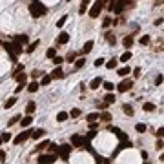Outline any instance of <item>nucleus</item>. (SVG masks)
I'll list each match as a JSON object with an SVG mask.
<instances>
[{"label": "nucleus", "instance_id": "nucleus-20", "mask_svg": "<svg viewBox=\"0 0 164 164\" xmlns=\"http://www.w3.org/2000/svg\"><path fill=\"white\" fill-rule=\"evenodd\" d=\"M38 88H40V84H38L37 80H33L31 84H29V88H27V91H31V93H35V91H37V89Z\"/></svg>", "mask_w": 164, "mask_h": 164}, {"label": "nucleus", "instance_id": "nucleus-50", "mask_svg": "<svg viewBox=\"0 0 164 164\" xmlns=\"http://www.w3.org/2000/svg\"><path fill=\"white\" fill-rule=\"evenodd\" d=\"M51 60H53V64H60V62L64 60V58H60V57H53Z\"/></svg>", "mask_w": 164, "mask_h": 164}, {"label": "nucleus", "instance_id": "nucleus-10", "mask_svg": "<svg viewBox=\"0 0 164 164\" xmlns=\"http://www.w3.org/2000/svg\"><path fill=\"white\" fill-rule=\"evenodd\" d=\"M13 42H17V44H20V46H22V44H27L29 42V37H27V35H15Z\"/></svg>", "mask_w": 164, "mask_h": 164}, {"label": "nucleus", "instance_id": "nucleus-4", "mask_svg": "<svg viewBox=\"0 0 164 164\" xmlns=\"http://www.w3.org/2000/svg\"><path fill=\"white\" fill-rule=\"evenodd\" d=\"M58 155H60L62 161H68L69 155H71V146H68V144H62V146H58Z\"/></svg>", "mask_w": 164, "mask_h": 164}, {"label": "nucleus", "instance_id": "nucleus-62", "mask_svg": "<svg viewBox=\"0 0 164 164\" xmlns=\"http://www.w3.org/2000/svg\"><path fill=\"white\" fill-rule=\"evenodd\" d=\"M146 164H148V162H146Z\"/></svg>", "mask_w": 164, "mask_h": 164}, {"label": "nucleus", "instance_id": "nucleus-11", "mask_svg": "<svg viewBox=\"0 0 164 164\" xmlns=\"http://www.w3.org/2000/svg\"><path fill=\"white\" fill-rule=\"evenodd\" d=\"M46 130H42V128H38V130H33L31 131V137L35 139V141H38V139H40V137H44V135H46Z\"/></svg>", "mask_w": 164, "mask_h": 164}, {"label": "nucleus", "instance_id": "nucleus-61", "mask_svg": "<svg viewBox=\"0 0 164 164\" xmlns=\"http://www.w3.org/2000/svg\"><path fill=\"white\" fill-rule=\"evenodd\" d=\"M0 44H2V42H0Z\"/></svg>", "mask_w": 164, "mask_h": 164}, {"label": "nucleus", "instance_id": "nucleus-9", "mask_svg": "<svg viewBox=\"0 0 164 164\" xmlns=\"http://www.w3.org/2000/svg\"><path fill=\"white\" fill-rule=\"evenodd\" d=\"M124 7H126V2H124V0H115V2H113V9H111V11H115L117 15H120L124 11Z\"/></svg>", "mask_w": 164, "mask_h": 164}, {"label": "nucleus", "instance_id": "nucleus-6", "mask_svg": "<svg viewBox=\"0 0 164 164\" xmlns=\"http://www.w3.org/2000/svg\"><path fill=\"white\" fill-rule=\"evenodd\" d=\"M131 86H133V80L128 78V80H122L120 84H118L117 89H118V93H126V91H130V89H131Z\"/></svg>", "mask_w": 164, "mask_h": 164}, {"label": "nucleus", "instance_id": "nucleus-51", "mask_svg": "<svg viewBox=\"0 0 164 164\" xmlns=\"http://www.w3.org/2000/svg\"><path fill=\"white\" fill-rule=\"evenodd\" d=\"M66 60H68V62H73V60H75V53L68 55V57H66Z\"/></svg>", "mask_w": 164, "mask_h": 164}, {"label": "nucleus", "instance_id": "nucleus-40", "mask_svg": "<svg viewBox=\"0 0 164 164\" xmlns=\"http://www.w3.org/2000/svg\"><path fill=\"white\" fill-rule=\"evenodd\" d=\"M130 58H131V53H130V51H126V53H122L120 60H122V62H128V60H130Z\"/></svg>", "mask_w": 164, "mask_h": 164}, {"label": "nucleus", "instance_id": "nucleus-18", "mask_svg": "<svg viewBox=\"0 0 164 164\" xmlns=\"http://www.w3.org/2000/svg\"><path fill=\"white\" fill-rule=\"evenodd\" d=\"M15 104H17V97H11V98H7V100H6V104H4V108H6V109H9L11 106H15Z\"/></svg>", "mask_w": 164, "mask_h": 164}, {"label": "nucleus", "instance_id": "nucleus-21", "mask_svg": "<svg viewBox=\"0 0 164 164\" xmlns=\"http://www.w3.org/2000/svg\"><path fill=\"white\" fill-rule=\"evenodd\" d=\"M122 44H124V48H126V49H130V48L133 46V38H131V37H126V38L122 40Z\"/></svg>", "mask_w": 164, "mask_h": 164}, {"label": "nucleus", "instance_id": "nucleus-14", "mask_svg": "<svg viewBox=\"0 0 164 164\" xmlns=\"http://www.w3.org/2000/svg\"><path fill=\"white\" fill-rule=\"evenodd\" d=\"M98 86H102V78L100 77H95L91 80V84H89V88H91V89H98Z\"/></svg>", "mask_w": 164, "mask_h": 164}, {"label": "nucleus", "instance_id": "nucleus-12", "mask_svg": "<svg viewBox=\"0 0 164 164\" xmlns=\"http://www.w3.org/2000/svg\"><path fill=\"white\" fill-rule=\"evenodd\" d=\"M66 42H69V35L66 31H62L58 35V38H57V44H66Z\"/></svg>", "mask_w": 164, "mask_h": 164}, {"label": "nucleus", "instance_id": "nucleus-36", "mask_svg": "<svg viewBox=\"0 0 164 164\" xmlns=\"http://www.w3.org/2000/svg\"><path fill=\"white\" fill-rule=\"evenodd\" d=\"M17 82H18V84H24V82H26V73H18V75H17Z\"/></svg>", "mask_w": 164, "mask_h": 164}, {"label": "nucleus", "instance_id": "nucleus-23", "mask_svg": "<svg viewBox=\"0 0 164 164\" xmlns=\"http://www.w3.org/2000/svg\"><path fill=\"white\" fill-rule=\"evenodd\" d=\"M104 102H108V104H113V102H115V95H113V93H111V91H109V93H108V95H106V97H104Z\"/></svg>", "mask_w": 164, "mask_h": 164}, {"label": "nucleus", "instance_id": "nucleus-59", "mask_svg": "<svg viewBox=\"0 0 164 164\" xmlns=\"http://www.w3.org/2000/svg\"><path fill=\"white\" fill-rule=\"evenodd\" d=\"M6 159V151H0V161H4Z\"/></svg>", "mask_w": 164, "mask_h": 164}, {"label": "nucleus", "instance_id": "nucleus-7", "mask_svg": "<svg viewBox=\"0 0 164 164\" xmlns=\"http://www.w3.org/2000/svg\"><path fill=\"white\" fill-rule=\"evenodd\" d=\"M86 142V139H84L82 135H71V146H75V148H82V144Z\"/></svg>", "mask_w": 164, "mask_h": 164}, {"label": "nucleus", "instance_id": "nucleus-57", "mask_svg": "<svg viewBox=\"0 0 164 164\" xmlns=\"http://www.w3.org/2000/svg\"><path fill=\"white\" fill-rule=\"evenodd\" d=\"M95 135H97V131H93V130H91V131L88 133V139H93V137H95Z\"/></svg>", "mask_w": 164, "mask_h": 164}, {"label": "nucleus", "instance_id": "nucleus-53", "mask_svg": "<svg viewBox=\"0 0 164 164\" xmlns=\"http://www.w3.org/2000/svg\"><path fill=\"white\" fill-rule=\"evenodd\" d=\"M22 89H24V84H18V86H17V88H15V91H17V93H20V91H22Z\"/></svg>", "mask_w": 164, "mask_h": 164}, {"label": "nucleus", "instance_id": "nucleus-58", "mask_svg": "<svg viewBox=\"0 0 164 164\" xmlns=\"http://www.w3.org/2000/svg\"><path fill=\"white\" fill-rule=\"evenodd\" d=\"M162 146H164L162 141H159V142H157V150H162Z\"/></svg>", "mask_w": 164, "mask_h": 164}, {"label": "nucleus", "instance_id": "nucleus-2", "mask_svg": "<svg viewBox=\"0 0 164 164\" xmlns=\"http://www.w3.org/2000/svg\"><path fill=\"white\" fill-rule=\"evenodd\" d=\"M4 48H6V51L9 53V55H20L22 53V46L20 44H17V42H9V44H4Z\"/></svg>", "mask_w": 164, "mask_h": 164}, {"label": "nucleus", "instance_id": "nucleus-39", "mask_svg": "<svg viewBox=\"0 0 164 164\" xmlns=\"http://www.w3.org/2000/svg\"><path fill=\"white\" fill-rule=\"evenodd\" d=\"M17 122H20V115H15V117L11 118V120H9V124H7V126H9V128H11V126H13V124H17Z\"/></svg>", "mask_w": 164, "mask_h": 164}, {"label": "nucleus", "instance_id": "nucleus-15", "mask_svg": "<svg viewBox=\"0 0 164 164\" xmlns=\"http://www.w3.org/2000/svg\"><path fill=\"white\" fill-rule=\"evenodd\" d=\"M93 44H95L93 40H88L86 44H84V48H82V55H88L89 51H91V49H93Z\"/></svg>", "mask_w": 164, "mask_h": 164}, {"label": "nucleus", "instance_id": "nucleus-26", "mask_svg": "<svg viewBox=\"0 0 164 164\" xmlns=\"http://www.w3.org/2000/svg\"><path fill=\"white\" fill-rule=\"evenodd\" d=\"M98 117H100L98 113H89L86 118H88V122H95V120H98Z\"/></svg>", "mask_w": 164, "mask_h": 164}, {"label": "nucleus", "instance_id": "nucleus-42", "mask_svg": "<svg viewBox=\"0 0 164 164\" xmlns=\"http://www.w3.org/2000/svg\"><path fill=\"white\" fill-rule=\"evenodd\" d=\"M48 146H49V141H42V142H40V144L37 146V150L40 151V150H44V148H48Z\"/></svg>", "mask_w": 164, "mask_h": 164}, {"label": "nucleus", "instance_id": "nucleus-34", "mask_svg": "<svg viewBox=\"0 0 164 164\" xmlns=\"http://www.w3.org/2000/svg\"><path fill=\"white\" fill-rule=\"evenodd\" d=\"M51 80H53V78L49 77V75H44V77H42V80H40V84H42V86H48V84L51 82Z\"/></svg>", "mask_w": 164, "mask_h": 164}, {"label": "nucleus", "instance_id": "nucleus-32", "mask_svg": "<svg viewBox=\"0 0 164 164\" xmlns=\"http://www.w3.org/2000/svg\"><path fill=\"white\" fill-rule=\"evenodd\" d=\"M46 57H48V58L57 57V51H55V48H49V49H48V51H46Z\"/></svg>", "mask_w": 164, "mask_h": 164}, {"label": "nucleus", "instance_id": "nucleus-17", "mask_svg": "<svg viewBox=\"0 0 164 164\" xmlns=\"http://www.w3.org/2000/svg\"><path fill=\"white\" fill-rule=\"evenodd\" d=\"M88 6H89V0H82V4H80V9H78V13L84 15L88 11Z\"/></svg>", "mask_w": 164, "mask_h": 164}, {"label": "nucleus", "instance_id": "nucleus-35", "mask_svg": "<svg viewBox=\"0 0 164 164\" xmlns=\"http://www.w3.org/2000/svg\"><path fill=\"white\" fill-rule=\"evenodd\" d=\"M128 73H131L130 68H122V69H118V75H120V77H128Z\"/></svg>", "mask_w": 164, "mask_h": 164}, {"label": "nucleus", "instance_id": "nucleus-29", "mask_svg": "<svg viewBox=\"0 0 164 164\" xmlns=\"http://www.w3.org/2000/svg\"><path fill=\"white\" fill-rule=\"evenodd\" d=\"M35 109H37V104H35V102H29L27 106H26V113H33Z\"/></svg>", "mask_w": 164, "mask_h": 164}, {"label": "nucleus", "instance_id": "nucleus-13", "mask_svg": "<svg viewBox=\"0 0 164 164\" xmlns=\"http://www.w3.org/2000/svg\"><path fill=\"white\" fill-rule=\"evenodd\" d=\"M51 78H64V71H62V68H55L53 69V73L49 75Z\"/></svg>", "mask_w": 164, "mask_h": 164}, {"label": "nucleus", "instance_id": "nucleus-38", "mask_svg": "<svg viewBox=\"0 0 164 164\" xmlns=\"http://www.w3.org/2000/svg\"><path fill=\"white\" fill-rule=\"evenodd\" d=\"M49 151H51L53 155H58V146H55V144L49 142Z\"/></svg>", "mask_w": 164, "mask_h": 164}, {"label": "nucleus", "instance_id": "nucleus-47", "mask_svg": "<svg viewBox=\"0 0 164 164\" xmlns=\"http://www.w3.org/2000/svg\"><path fill=\"white\" fill-rule=\"evenodd\" d=\"M100 118H102L104 122H108L109 118H111V115H109V113H102V115H100Z\"/></svg>", "mask_w": 164, "mask_h": 164}, {"label": "nucleus", "instance_id": "nucleus-33", "mask_svg": "<svg viewBox=\"0 0 164 164\" xmlns=\"http://www.w3.org/2000/svg\"><path fill=\"white\" fill-rule=\"evenodd\" d=\"M84 64H86V58H78V60H75V69H80Z\"/></svg>", "mask_w": 164, "mask_h": 164}, {"label": "nucleus", "instance_id": "nucleus-30", "mask_svg": "<svg viewBox=\"0 0 164 164\" xmlns=\"http://www.w3.org/2000/svg\"><path fill=\"white\" fill-rule=\"evenodd\" d=\"M142 109H144V111H153V109H155V104H151V102H146V104L142 106Z\"/></svg>", "mask_w": 164, "mask_h": 164}, {"label": "nucleus", "instance_id": "nucleus-25", "mask_svg": "<svg viewBox=\"0 0 164 164\" xmlns=\"http://www.w3.org/2000/svg\"><path fill=\"white\" fill-rule=\"evenodd\" d=\"M122 111L126 113V115H130V117L133 115V108H131V106H128V104H124V106H122Z\"/></svg>", "mask_w": 164, "mask_h": 164}, {"label": "nucleus", "instance_id": "nucleus-22", "mask_svg": "<svg viewBox=\"0 0 164 164\" xmlns=\"http://www.w3.org/2000/svg\"><path fill=\"white\" fill-rule=\"evenodd\" d=\"M38 44H40V40H35V42H31V44L27 46V49H26V51H27V53H33L35 49H37V46H38Z\"/></svg>", "mask_w": 164, "mask_h": 164}, {"label": "nucleus", "instance_id": "nucleus-19", "mask_svg": "<svg viewBox=\"0 0 164 164\" xmlns=\"http://www.w3.org/2000/svg\"><path fill=\"white\" fill-rule=\"evenodd\" d=\"M31 122H33V117H24V118H20V124H22V128H27Z\"/></svg>", "mask_w": 164, "mask_h": 164}, {"label": "nucleus", "instance_id": "nucleus-56", "mask_svg": "<svg viewBox=\"0 0 164 164\" xmlns=\"http://www.w3.org/2000/svg\"><path fill=\"white\" fill-rule=\"evenodd\" d=\"M108 106H109V104H108V102H102V104H98V108H100V109H106Z\"/></svg>", "mask_w": 164, "mask_h": 164}, {"label": "nucleus", "instance_id": "nucleus-8", "mask_svg": "<svg viewBox=\"0 0 164 164\" xmlns=\"http://www.w3.org/2000/svg\"><path fill=\"white\" fill-rule=\"evenodd\" d=\"M55 161H57V155H40L38 157V164H53Z\"/></svg>", "mask_w": 164, "mask_h": 164}, {"label": "nucleus", "instance_id": "nucleus-54", "mask_svg": "<svg viewBox=\"0 0 164 164\" xmlns=\"http://www.w3.org/2000/svg\"><path fill=\"white\" fill-rule=\"evenodd\" d=\"M162 133H164V130H162V128H159V130L155 131V135H157V137H162Z\"/></svg>", "mask_w": 164, "mask_h": 164}, {"label": "nucleus", "instance_id": "nucleus-49", "mask_svg": "<svg viewBox=\"0 0 164 164\" xmlns=\"http://www.w3.org/2000/svg\"><path fill=\"white\" fill-rule=\"evenodd\" d=\"M109 24H111V18H109V17H108V18H104V22H102V26H104V27H108V26H109Z\"/></svg>", "mask_w": 164, "mask_h": 164}, {"label": "nucleus", "instance_id": "nucleus-37", "mask_svg": "<svg viewBox=\"0 0 164 164\" xmlns=\"http://www.w3.org/2000/svg\"><path fill=\"white\" fill-rule=\"evenodd\" d=\"M142 44V46H148V44H150V37H148V35H144V37H141V40H139Z\"/></svg>", "mask_w": 164, "mask_h": 164}, {"label": "nucleus", "instance_id": "nucleus-16", "mask_svg": "<svg viewBox=\"0 0 164 164\" xmlns=\"http://www.w3.org/2000/svg\"><path fill=\"white\" fill-rule=\"evenodd\" d=\"M111 131L115 133V135H117L118 139H120V141H128V135H126V133H122V130H118V128H113Z\"/></svg>", "mask_w": 164, "mask_h": 164}, {"label": "nucleus", "instance_id": "nucleus-44", "mask_svg": "<svg viewBox=\"0 0 164 164\" xmlns=\"http://www.w3.org/2000/svg\"><path fill=\"white\" fill-rule=\"evenodd\" d=\"M66 20H68V15H64V17L60 18V20H58V22H57V26H58V27H62V26H64V24H66Z\"/></svg>", "mask_w": 164, "mask_h": 164}, {"label": "nucleus", "instance_id": "nucleus-43", "mask_svg": "<svg viewBox=\"0 0 164 164\" xmlns=\"http://www.w3.org/2000/svg\"><path fill=\"white\" fill-rule=\"evenodd\" d=\"M135 130H137L139 133H144V131H146V124H137Z\"/></svg>", "mask_w": 164, "mask_h": 164}, {"label": "nucleus", "instance_id": "nucleus-48", "mask_svg": "<svg viewBox=\"0 0 164 164\" xmlns=\"http://www.w3.org/2000/svg\"><path fill=\"white\" fill-rule=\"evenodd\" d=\"M104 62H106L104 58H97V60H95V66H97V68H98V66H104Z\"/></svg>", "mask_w": 164, "mask_h": 164}, {"label": "nucleus", "instance_id": "nucleus-31", "mask_svg": "<svg viewBox=\"0 0 164 164\" xmlns=\"http://www.w3.org/2000/svg\"><path fill=\"white\" fill-rule=\"evenodd\" d=\"M69 117H71V118L80 117V109H78V108H73V109H71V113H69Z\"/></svg>", "mask_w": 164, "mask_h": 164}, {"label": "nucleus", "instance_id": "nucleus-1", "mask_svg": "<svg viewBox=\"0 0 164 164\" xmlns=\"http://www.w3.org/2000/svg\"><path fill=\"white\" fill-rule=\"evenodd\" d=\"M29 13H31L33 18H40L44 15H48V7L44 6L40 0H33V2L29 4Z\"/></svg>", "mask_w": 164, "mask_h": 164}, {"label": "nucleus", "instance_id": "nucleus-60", "mask_svg": "<svg viewBox=\"0 0 164 164\" xmlns=\"http://www.w3.org/2000/svg\"><path fill=\"white\" fill-rule=\"evenodd\" d=\"M0 144H2V139H0Z\"/></svg>", "mask_w": 164, "mask_h": 164}, {"label": "nucleus", "instance_id": "nucleus-55", "mask_svg": "<svg viewBox=\"0 0 164 164\" xmlns=\"http://www.w3.org/2000/svg\"><path fill=\"white\" fill-rule=\"evenodd\" d=\"M133 75H135V77L141 75V68H135V69H133Z\"/></svg>", "mask_w": 164, "mask_h": 164}, {"label": "nucleus", "instance_id": "nucleus-3", "mask_svg": "<svg viewBox=\"0 0 164 164\" xmlns=\"http://www.w3.org/2000/svg\"><path fill=\"white\" fill-rule=\"evenodd\" d=\"M102 7H104V0H97V2L91 6V9H89V17H91V18H97L98 15H100Z\"/></svg>", "mask_w": 164, "mask_h": 164}, {"label": "nucleus", "instance_id": "nucleus-27", "mask_svg": "<svg viewBox=\"0 0 164 164\" xmlns=\"http://www.w3.org/2000/svg\"><path fill=\"white\" fill-rule=\"evenodd\" d=\"M68 117H69V115H68L66 111H60V113H58V115H57V120H58V122H64V120H66Z\"/></svg>", "mask_w": 164, "mask_h": 164}, {"label": "nucleus", "instance_id": "nucleus-5", "mask_svg": "<svg viewBox=\"0 0 164 164\" xmlns=\"http://www.w3.org/2000/svg\"><path fill=\"white\" fill-rule=\"evenodd\" d=\"M31 131H33V130H27V131H22L20 135H17V137L13 139V144H22V142H26L27 139L31 137Z\"/></svg>", "mask_w": 164, "mask_h": 164}, {"label": "nucleus", "instance_id": "nucleus-46", "mask_svg": "<svg viewBox=\"0 0 164 164\" xmlns=\"http://www.w3.org/2000/svg\"><path fill=\"white\" fill-rule=\"evenodd\" d=\"M0 139H2V142H6V141H11V133H4V135L0 137Z\"/></svg>", "mask_w": 164, "mask_h": 164}, {"label": "nucleus", "instance_id": "nucleus-41", "mask_svg": "<svg viewBox=\"0 0 164 164\" xmlns=\"http://www.w3.org/2000/svg\"><path fill=\"white\" fill-rule=\"evenodd\" d=\"M102 86H104V89H106V91H113V88H115L111 82H102Z\"/></svg>", "mask_w": 164, "mask_h": 164}, {"label": "nucleus", "instance_id": "nucleus-52", "mask_svg": "<svg viewBox=\"0 0 164 164\" xmlns=\"http://www.w3.org/2000/svg\"><path fill=\"white\" fill-rule=\"evenodd\" d=\"M155 84L159 86V84H162V75H157V78H155Z\"/></svg>", "mask_w": 164, "mask_h": 164}, {"label": "nucleus", "instance_id": "nucleus-28", "mask_svg": "<svg viewBox=\"0 0 164 164\" xmlns=\"http://www.w3.org/2000/svg\"><path fill=\"white\" fill-rule=\"evenodd\" d=\"M104 64H106V68H108V69L117 68V60H115V58H111V60H108V62H104Z\"/></svg>", "mask_w": 164, "mask_h": 164}, {"label": "nucleus", "instance_id": "nucleus-45", "mask_svg": "<svg viewBox=\"0 0 164 164\" xmlns=\"http://www.w3.org/2000/svg\"><path fill=\"white\" fill-rule=\"evenodd\" d=\"M40 75H42V71H38V69H35V71H31V77L35 78V80H37V78L40 77Z\"/></svg>", "mask_w": 164, "mask_h": 164}, {"label": "nucleus", "instance_id": "nucleus-24", "mask_svg": "<svg viewBox=\"0 0 164 164\" xmlns=\"http://www.w3.org/2000/svg\"><path fill=\"white\" fill-rule=\"evenodd\" d=\"M106 40L113 46V44H115V35H113L111 31H108V33H106Z\"/></svg>", "mask_w": 164, "mask_h": 164}]
</instances>
